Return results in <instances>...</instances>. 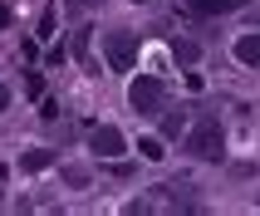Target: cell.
Here are the masks:
<instances>
[{
  "label": "cell",
  "mask_w": 260,
  "mask_h": 216,
  "mask_svg": "<svg viewBox=\"0 0 260 216\" xmlns=\"http://www.w3.org/2000/svg\"><path fill=\"white\" fill-rule=\"evenodd\" d=\"M133 5H147V0H133Z\"/></svg>",
  "instance_id": "14"
},
{
  "label": "cell",
  "mask_w": 260,
  "mask_h": 216,
  "mask_svg": "<svg viewBox=\"0 0 260 216\" xmlns=\"http://www.w3.org/2000/svg\"><path fill=\"white\" fill-rule=\"evenodd\" d=\"M5 103H10V88H5V84H0V108H5Z\"/></svg>",
  "instance_id": "13"
},
{
  "label": "cell",
  "mask_w": 260,
  "mask_h": 216,
  "mask_svg": "<svg viewBox=\"0 0 260 216\" xmlns=\"http://www.w3.org/2000/svg\"><path fill=\"white\" fill-rule=\"evenodd\" d=\"M88 147L99 158H118V152H128V138L118 128H108V123H99V128H88Z\"/></svg>",
  "instance_id": "4"
},
{
  "label": "cell",
  "mask_w": 260,
  "mask_h": 216,
  "mask_svg": "<svg viewBox=\"0 0 260 216\" xmlns=\"http://www.w3.org/2000/svg\"><path fill=\"white\" fill-rule=\"evenodd\" d=\"M172 54L182 59V64H191V59H197V44L191 40H172Z\"/></svg>",
  "instance_id": "11"
},
{
  "label": "cell",
  "mask_w": 260,
  "mask_h": 216,
  "mask_svg": "<svg viewBox=\"0 0 260 216\" xmlns=\"http://www.w3.org/2000/svg\"><path fill=\"white\" fill-rule=\"evenodd\" d=\"M49 162H54V158H49V147H29L25 158H20V167H29V172H40V167H49Z\"/></svg>",
  "instance_id": "7"
},
{
  "label": "cell",
  "mask_w": 260,
  "mask_h": 216,
  "mask_svg": "<svg viewBox=\"0 0 260 216\" xmlns=\"http://www.w3.org/2000/svg\"><path fill=\"white\" fill-rule=\"evenodd\" d=\"M182 128H187V113H182V108L162 118V138H182Z\"/></svg>",
  "instance_id": "8"
},
{
  "label": "cell",
  "mask_w": 260,
  "mask_h": 216,
  "mask_svg": "<svg viewBox=\"0 0 260 216\" xmlns=\"http://www.w3.org/2000/svg\"><path fill=\"white\" fill-rule=\"evenodd\" d=\"M246 0H191V10L197 15H226V10H241Z\"/></svg>",
  "instance_id": "6"
},
{
  "label": "cell",
  "mask_w": 260,
  "mask_h": 216,
  "mask_svg": "<svg viewBox=\"0 0 260 216\" xmlns=\"http://www.w3.org/2000/svg\"><path fill=\"white\" fill-rule=\"evenodd\" d=\"M138 152H143L147 162H157V158H167V152H162V143H157V138H143V143H138Z\"/></svg>",
  "instance_id": "10"
},
{
  "label": "cell",
  "mask_w": 260,
  "mask_h": 216,
  "mask_svg": "<svg viewBox=\"0 0 260 216\" xmlns=\"http://www.w3.org/2000/svg\"><path fill=\"white\" fill-rule=\"evenodd\" d=\"M74 54H79V64H84V69H93V54H88V35H74Z\"/></svg>",
  "instance_id": "9"
},
{
  "label": "cell",
  "mask_w": 260,
  "mask_h": 216,
  "mask_svg": "<svg viewBox=\"0 0 260 216\" xmlns=\"http://www.w3.org/2000/svg\"><path fill=\"white\" fill-rule=\"evenodd\" d=\"M5 25H10V10H5V5H0V29H5Z\"/></svg>",
  "instance_id": "12"
},
{
  "label": "cell",
  "mask_w": 260,
  "mask_h": 216,
  "mask_svg": "<svg viewBox=\"0 0 260 216\" xmlns=\"http://www.w3.org/2000/svg\"><path fill=\"white\" fill-rule=\"evenodd\" d=\"M128 103H133V113H157L162 108V84L152 74H138L133 88H128Z\"/></svg>",
  "instance_id": "3"
},
{
  "label": "cell",
  "mask_w": 260,
  "mask_h": 216,
  "mask_svg": "<svg viewBox=\"0 0 260 216\" xmlns=\"http://www.w3.org/2000/svg\"><path fill=\"white\" fill-rule=\"evenodd\" d=\"M103 54H108V64H113V69H133V64H138V35L113 29V35L103 40Z\"/></svg>",
  "instance_id": "2"
},
{
  "label": "cell",
  "mask_w": 260,
  "mask_h": 216,
  "mask_svg": "<svg viewBox=\"0 0 260 216\" xmlns=\"http://www.w3.org/2000/svg\"><path fill=\"white\" fill-rule=\"evenodd\" d=\"M221 147H226V138H221V123H216V118H202V123L191 128V138H187V152H191V158H202V162L221 158Z\"/></svg>",
  "instance_id": "1"
},
{
  "label": "cell",
  "mask_w": 260,
  "mask_h": 216,
  "mask_svg": "<svg viewBox=\"0 0 260 216\" xmlns=\"http://www.w3.org/2000/svg\"><path fill=\"white\" fill-rule=\"evenodd\" d=\"M236 59L241 64H260V29H250V35L236 40Z\"/></svg>",
  "instance_id": "5"
}]
</instances>
